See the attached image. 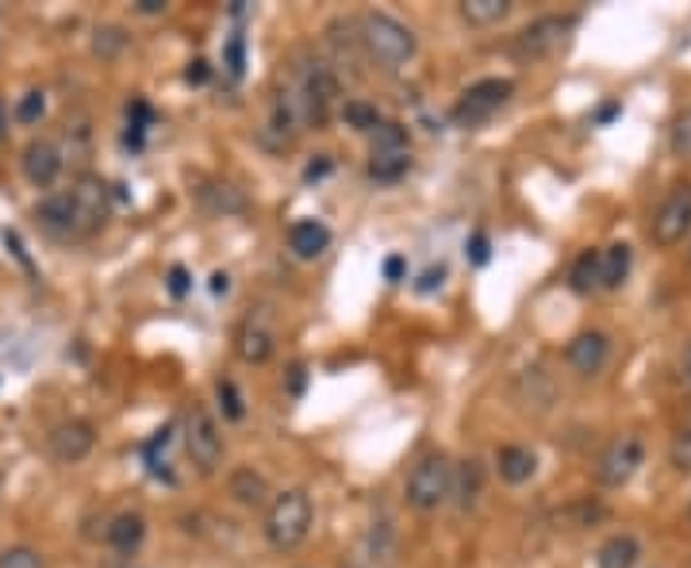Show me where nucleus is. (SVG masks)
I'll use <instances>...</instances> for the list:
<instances>
[{
    "instance_id": "nucleus-1",
    "label": "nucleus",
    "mask_w": 691,
    "mask_h": 568,
    "mask_svg": "<svg viewBox=\"0 0 691 568\" xmlns=\"http://www.w3.org/2000/svg\"><path fill=\"white\" fill-rule=\"evenodd\" d=\"M357 35H361V51L369 54V62H377L380 69L408 66L419 51L415 31L388 12H365L361 20H357Z\"/></svg>"
},
{
    "instance_id": "nucleus-2",
    "label": "nucleus",
    "mask_w": 691,
    "mask_h": 568,
    "mask_svg": "<svg viewBox=\"0 0 691 568\" xmlns=\"http://www.w3.org/2000/svg\"><path fill=\"white\" fill-rule=\"evenodd\" d=\"M261 531H266V542L277 554H292L297 546H304L308 531H312V500H308L300 488H289V492L274 495Z\"/></svg>"
},
{
    "instance_id": "nucleus-3",
    "label": "nucleus",
    "mask_w": 691,
    "mask_h": 568,
    "mask_svg": "<svg viewBox=\"0 0 691 568\" xmlns=\"http://www.w3.org/2000/svg\"><path fill=\"white\" fill-rule=\"evenodd\" d=\"M449 485H454V465L446 454H426L408 472V508L415 511H438L449 500Z\"/></svg>"
},
{
    "instance_id": "nucleus-4",
    "label": "nucleus",
    "mask_w": 691,
    "mask_h": 568,
    "mask_svg": "<svg viewBox=\"0 0 691 568\" xmlns=\"http://www.w3.org/2000/svg\"><path fill=\"white\" fill-rule=\"evenodd\" d=\"M185 454L197 465L200 477H212L223 461V434L204 403H192L185 411Z\"/></svg>"
},
{
    "instance_id": "nucleus-5",
    "label": "nucleus",
    "mask_w": 691,
    "mask_h": 568,
    "mask_svg": "<svg viewBox=\"0 0 691 568\" xmlns=\"http://www.w3.org/2000/svg\"><path fill=\"white\" fill-rule=\"evenodd\" d=\"M511 97H515V85H511L508 77H484V81L469 85V89L461 92V100H457L454 108V123L457 127H480V123L492 120Z\"/></svg>"
},
{
    "instance_id": "nucleus-6",
    "label": "nucleus",
    "mask_w": 691,
    "mask_h": 568,
    "mask_svg": "<svg viewBox=\"0 0 691 568\" xmlns=\"http://www.w3.org/2000/svg\"><path fill=\"white\" fill-rule=\"evenodd\" d=\"M572 27H577L572 15H542V20H534L531 27L519 31L515 43H511V54H515L519 62H542L569 43Z\"/></svg>"
},
{
    "instance_id": "nucleus-7",
    "label": "nucleus",
    "mask_w": 691,
    "mask_h": 568,
    "mask_svg": "<svg viewBox=\"0 0 691 568\" xmlns=\"http://www.w3.org/2000/svg\"><path fill=\"white\" fill-rule=\"evenodd\" d=\"M688 235H691V181H680L672 185V192L661 200V208H657L654 223H649V238H654V246H661V250H672V246H680Z\"/></svg>"
},
{
    "instance_id": "nucleus-8",
    "label": "nucleus",
    "mask_w": 691,
    "mask_h": 568,
    "mask_svg": "<svg viewBox=\"0 0 691 568\" xmlns=\"http://www.w3.org/2000/svg\"><path fill=\"white\" fill-rule=\"evenodd\" d=\"M642 461H646V446H642L638 434H618V438L608 442V449H603L600 461H595V480H600L603 488H623L634 480Z\"/></svg>"
},
{
    "instance_id": "nucleus-9",
    "label": "nucleus",
    "mask_w": 691,
    "mask_h": 568,
    "mask_svg": "<svg viewBox=\"0 0 691 568\" xmlns=\"http://www.w3.org/2000/svg\"><path fill=\"white\" fill-rule=\"evenodd\" d=\"M35 220H38V227H43L51 238H58V243H74V238L92 235L89 223H85V215H81V208H77L74 189L46 197L43 204L35 208Z\"/></svg>"
},
{
    "instance_id": "nucleus-10",
    "label": "nucleus",
    "mask_w": 691,
    "mask_h": 568,
    "mask_svg": "<svg viewBox=\"0 0 691 568\" xmlns=\"http://www.w3.org/2000/svg\"><path fill=\"white\" fill-rule=\"evenodd\" d=\"M92 446H97V426H92L89 419H66V423L54 426L51 438H46L51 457L54 461H62V465L85 461V457L92 454Z\"/></svg>"
},
{
    "instance_id": "nucleus-11",
    "label": "nucleus",
    "mask_w": 691,
    "mask_h": 568,
    "mask_svg": "<svg viewBox=\"0 0 691 568\" xmlns=\"http://www.w3.org/2000/svg\"><path fill=\"white\" fill-rule=\"evenodd\" d=\"M335 97H338V77L331 74L327 66H312L304 77V115L312 127H323L331 115V108H335Z\"/></svg>"
},
{
    "instance_id": "nucleus-12",
    "label": "nucleus",
    "mask_w": 691,
    "mask_h": 568,
    "mask_svg": "<svg viewBox=\"0 0 691 568\" xmlns=\"http://www.w3.org/2000/svg\"><path fill=\"white\" fill-rule=\"evenodd\" d=\"M608 357H611V338L603 331H580L577 338L565 346V361H569V369L580 372V377L603 372Z\"/></svg>"
},
{
    "instance_id": "nucleus-13",
    "label": "nucleus",
    "mask_w": 691,
    "mask_h": 568,
    "mask_svg": "<svg viewBox=\"0 0 691 568\" xmlns=\"http://www.w3.org/2000/svg\"><path fill=\"white\" fill-rule=\"evenodd\" d=\"M277 349V334L274 326L266 323L261 315L243 319V326L235 331V354L243 357L246 365H266Z\"/></svg>"
},
{
    "instance_id": "nucleus-14",
    "label": "nucleus",
    "mask_w": 691,
    "mask_h": 568,
    "mask_svg": "<svg viewBox=\"0 0 691 568\" xmlns=\"http://www.w3.org/2000/svg\"><path fill=\"white\" fill-rule=\"evenodd\" d=\"M20 166H23V177H27L35 189H51L62 174V154L58 146L46 143V138H31V143L23 146Z\"/></svg>"
},
{
    "instance_id": "nucleus-15",
    "label": "nucleus",
    "mask_w": 691,
    "mask_h": 568,
    "mask_svg": "<svg viewBox=\"0 0 691 568\" xmlns=\"http://www.w3.org/2000/svg\"><path fill=\"white\" fill-rule=\"evenodd\" d=\"M515 400H519V408H526V411H549L557 400L554 377H549L546 369H538V365H534V369H523L515 380Z\"/></svg>"
},
{
    "instance_id": "nucleus-16",
    "label": "nucleus",
    "mask_w": 691,
    "mask_h": 568,
    "mask_svg": "<svg viewBox=\"0 0 691 568\" xmlns=\"http://www.w3.org/2000/svg\"><path fill=\"white\" fill-rule=\"evenodd\" d=\"M331 246V231L320 220H297L289 227V250L300 261H315Z\"/></svg>"
},
{
    "instance_id": "nucleus-17",
    "label": "nucleus",
    "mask_w": 691,
    "mask_h": 568,
    "mask_svg": "<svg viewBox=\"0 0 691 568\" xmlns=\"http://www.w3.org/2000/svg\"><path fill=\"white\" fill-rule=\"evenodd\" d=\"M495 469H500L503 485H526L538 472V457L526 446H500L495 449Z\"/></svg>"
},
{
    "instance_id": "nucleus-18",
    "label": "nucleus",
    "mask_w": 691,
    "mask_h": 568,
    "mask_svg": "<svg viewBox=\"0 0 691 568\" xmlns=\"http://www.w3.org/2000/svg\"><path fill=\"white\" fill-rule=\"evenodd\" d=\"M104 538L115 554H135L146 542V519L138 515V511H123V515H115L112 523H108Z\"/></svg>"
},
{
    "instance_id": "nucleus-19",
    "label": "nucleus",
    "mask_w": 691,
    "mask_h": 568,
    "mask_svg": "<svg viewBox=\"0 0 691 568\" xmlns=\"http://www.w3.org/2000/svg\"><path fill=\"white\" fill-rule=\"evenodd\" d=\"M642 546L634 534H611L600 549H595V568H638Z\"/></svg>"
},
{
    "instance_id": "nucleus-20",
    "label": "nucleus",
    "mask_w": 691,
    "mask_h": 568,
    "mask_svg": "<svg viewBox=\"0 0 691 568\" xmlns=\"http://www.w3.org/2000/svg\"><path fill=\"white\" fill-rule=\"evenodd\" d=\"M227 492L235 503H243V508H261L269 495V485L266 477H261L258 469H250V465H243V469H235L227 477Z\"/></svg>"
},
{
    "instance_id": "nucleus-21",
    "label": "nucleus",
    "mask_w": 691,
    "mask_h": 568,
    "mask_svg": "<svg viewBox=\"0 0 691 568\" xmlns=\"http://www.w3.org/2000/svg\"><path fill=\"white\" fill-rule=\"evenodd\" d=\"M480 485H484V469H480L477 457H469V461L454 465V485H449V495H454L457 508H472L480 495Z\"/></svg>"
},
{
    "instance_id": "nucleus-22",
    "label": "nucleus",
    "mask_w": 691,
    "mask_h": 568,
    "mask_svg": "<svg viewBox=\"0 0 691 568\" xmlns=\"http://www.w3.org/2000/svg\"><path fill=\"white\" fill-rule=\"evenodd\" d=\"M631 266H634V254H631V246H626V243H611L608 250H600L603 288H608V292L623 288L626 277H631Z\"/></svg>"
},
{
    "instance_id": "nucleus-23",
    "label": "nucleus",
    "mask_w": 691,
    "mask_h": 568,
    "mask_svg": "<svg viewBox=\"0 0 691 568\" xmlns=\"http://www.w3.org/2000/svg\"><path fill=\"white\" fill-rule=\"evenodd\" d=\"M569 285H572V292H580V296H588V292H595V288H603L600 250H584L577 261H572Z\"/></svg>"
},
{
    "instance_id": "nucleus-24",
    "label": "nucleus",
    "mask_w": 691,
    "mask_h": 568,
    "mask_svg": "<svg viewBox=\"0 0 691 568\" xmlns=\"http://www.w3.org/2000/svg\"><path fill=\"white\" fill-rule=\"evenodd\" d=\"M511 0H461V20L472 27H492V23L508 20Z\"/></svg>"
},
{
    "instance_id": "nucleus-25",
    "label": "nucleus",
    "mask_w": 691,
    "mask_h": 568,
    "mask_svg": "<svg viewBox=\"0 0 691 568\" xmlns=\"http://www.w3.org/2000/svg\"><path fill=\"white\" fill-rule=\"evenodd\" d=\"M408 169H411V154L408 151H403V154H372V158H369V177H372V181H380V185L400 181Z\"/></svg>"
},
{
    "instance_id": "nucleus-26",
    "label": "nucleus",
    "mask_w": 691,
    "mask_h": 568,
    "mask_svg": "<svg viewBox=\"0 0 691 568\" xmlns=\"http://www.w3.org/2000/svg\"><path fill=\"white\" fill-rule=\"evenodd\" d=\"M408 151V127L392 120H380V127L372 131V154H403Z\"/></svg>"
},
{
    "instance_id": "nucleus-27",
    "label": "nucleus",
    "mask_w": 691,
    "mask_h": 568,
    "mask_svg": "<svg viewBox=\"0 0 691 568\" xmlns=\"http://www.w3.org/2000/svg\"><path fill=\"white\" fill-rule=\"evenodd\" d=\"M343 123L346 127H354V131H361V135H372V131L380 127V112L372 104H365V100H346Z\"/></svg>"
},
{
    "instance_id": "nucleus-28",
    "label": "nucleus",
    "mask_w": 691,
    "mask_h": 568,
    "mask_svg": "<svg viewBox=\"0 0 691 568\" xmlns=\"http://www.w3.org/2000/svg\"><path fill=\"white\" fill-rule=\"evenodd\" d=\"M127 46V35H123V27H115V23H104V27L92 31V54L104 62L120 58V51Z\"/></svg>"
},
{
    "instance_id": "nucleus-29",
    "label": "nucleus",
    "mask_w": 691,
    "mask_h": 568,
    "mask_svg": "<svg viewBox=\"0 0 691 568\" xmlns=\"http://www.w3.org/2000/svg\"><path fill=\"white\" fill-rule=\"evenodd\" d=\"M669 151L672 158L680 162H691V104L684 108V112L672 120V131H669Z\"/></svg>"
},
{
    "instance_id": "nucleus-30",
    "label": "nucleus",
    "mask_w": 691,
    "mask_h": 568,
    "mask_svg": "<svg viewBox=\"0 0 691 568\" xmlns=\"http://www.w3.org/2000/svg\"><path fill=\"white\" fill-rule=\"evenodd\" d=\"M215 396H220L223 419H231V423H238V419L246 415V403H243V396H238L235 380H227V377H223L220 385H215Z\"/></svg>"
},
{
    "instance_id": "nucleus-31",
    "label": "nucleus",
    "mask_w": 691,
    "mask_h": 568,
    "mask_svg": "<svg viewBox=\"0 0 691 568\" xmlns=\"http://www.w3.org/2000/svg\"><path fill=\"white\" fill-rule=\"evenodd\" d=\"M669 465H672L677 472H691V426H680V431L672 434Z\"/></svg>"
},
{
    "instance_id": "nucleus-32",
    "label": "nucleus",
    "mask_w": 691,
    "mask_h": 568,
    "mask_svg": "<svg viewBox=\"0 0 691 568\" xmlns=\"http://www.w3.org/2000/svg\"><path fill=\"white\" fill-rule=\"evenodd\" d=\"M0 568H46L43 554L31 546H12L0 554Z\"/></svg>"
},
{
    "instance_id": "nucleus-33",
    "label": "nucleus",
    "mask_w": 691,
    "mask_h": 568,
    "mask_svg": "<svg viewBox=\"0 0 691 568\" xmlns=\"http://www.w3.org/2000/svg\"><path fill=\"white\" fill-rule=\"evenodd\" d=\"M43 112H46V97H43L38 89H31L27 97H23L20 104H15V120L27 123V127H31V123L43 120Z\"/></svg>"
},
{
    "instance_id": "nucleus-34",
    "label": "nucleus",
    "mask_w": 691,
    "mask_h": 568,
    "mask_svg": "<svg viewBox=\"0 0 691 568\" xmlns=\"http://www.w3.org/2000/svg\"><path fill=\"white\" fill-rule=\"evenodd\" d=\"M243 66H246V46H243V35H235L227 43V69L235 77H243Z\"/></svg>"
},
{
    "instance_id": "nucleus-35",
    "label": "nucleus",
    "mask_w": 691,
    "mask_h": 568,
    "mask_svg": "<svg viewBox=\"0 0 691 568\" xmlns=\"http://www.w3.org/2000/svg\"><path fill=\"white\" fill-rule=\"evenodd\" d=\"M442 281H446V269H442V266H431V269H426V274L423 277H419V292H434V288H442Z\"/></svg>"
},
{
    "instance_id": "nucleus-36",
    "label": "nucleus",
    "mask_w": 691,
    "mask_h": 568,
    "mask_svg": "<svg viewBox=\"0 0 691 568\" xmlns=\"http://www.w3.org/2000/svg\"><path fill=\"white\" fill-rule=\"evenodd\" d=\"M169 292H174L177 300H181V296L189 292V274H185V266H174V269H169Z\"/></svg>"
},
{
    "instance_id": "nucleus-37",
    "label": "nucleus",
    "mask_w": 691,
    "mask_h": 568,
    "mask_svg": "<svg viewBox=\"0 0 691 568\" xmlns=\"http://www.w3.org/2000/svg\"><path fill=\"white\" fill-rule=\"evenodd\" d=\"M469 258L477 261V266H484V261H488V238L484 235H472L469 238Z\"/></svg>"
},
{
    "instance_id": "nucleus-38",
    "label": "nucleus",
    "mask_w": 691,
    "mask_h": 568,
    "mask_svg": "<svg viewBox=\"0 0 691 568\" xmlns=\"http://www.w3.org/2000/svg\"><path fill=\"white\" fill-rule=\"evenodd\" d=\"M185 77H189L192 85H204V81H208V62H204V58H197V62L189 66V74H185Z\"/></svg>"
},
{
    "instance_id": "nucleus-39",
    "label": "nucleus",
    "mask_w": 691,
    "mask_h": 568,
    "mask_svg": "<svg viewBox=\"0 0 691 568\" xmlns=\"http://www.w3.org/2000/svg\"><path fill=\"white\" fill-rule=\"evenodd\" d=\"M403 269H408V261H403V258H388L384 261V277H388V281H400Z\"/></svg>"
},
{
    "instance_id": "nucleus-40",
    "label": "nucleus",
    "mask_w": 691,
    "mask_h": 568,
    "mask_svg": "<svg viewBox=\"0 0 691 568\" xmlns=\"http://www.w3.org/2000/svg\"><path fill=\"white\" fill-rule=\"evenodd\" d=\"M135 8H138V12H143V15H158V12H166V0H135Z\"/></svg>"
},
{
    "instance_id": "nucleus-41",
    "label": "nucleus",
    "mask_w": 691,
    "mask_h": 568,
    "mask_svg": "<svg viewBox=\"0 0 691 568\" xmlns=\"http://www.w3.org/2000/svg\"><path fill=\"white\" fill-rule=\"evenodd\" d=\"M327 169H331V162L327 158H320V162H312V166H308V181H315V177H323V174H327Z\"/></svg>"
},
{
    "instance_id": "nucleus-42",
    "label": "nucleus",
    "mask_w": 691,
    "mask_h": 568,
    "mask_svg": "<svg viewBox=\"0 0 691 568\" xmlns=\"http://www.w3.org/2000/svg\"><path fill=\"white\" fill-rule=\"evenodd\" d=\"M212 292H227V274H215L212 277Z\"/></svg>"
},
{
    "instance_id": "nucleus-43",
    "label": "nucleus",
    "mask_w": 691,
    "mask_h": 568,
    "mask_svg": "<svg viewBox=\"0 0 691 568\" xmlns=\"http://www.w3.org/2000/svg\"><path fill=\"white\" fill-rule=\"evenodd\" d=\"M8 138V112H4V104H0V143Z\"/></svg>"
},
{
    "instance_id": "nucleus-44",
    "label": "nucleus",
    "mask_w": 691,
    "mask_h": 568,
    "mask_svg": "<svg viewBox=\"0 0 691 568\" xmlns=\"http://www.w3.org/2000/svg\"><path fill=\"white\" fill-rule=\"evenodd\" d=\"M684 377L691 380V342H688V349H684Z\"/></svg>"
},
{
    "instance_id": "nucleus-45",
    "label": "nucleus",
    "mask_w": 691,
    "mask_h": 568,
    "mask_svg": "<svg viewBox=\"0 0 691 568\" xmlns=\"http://www.w3.org/2000/svg\"><path fill=\"white\" fill-rule=\"evenodd\" d=\"M104 568H123V565H104Z\"/></svg>"
},
{
    "instance_id": "nucleus-46",
    "label": "nucleus",
    "mask_w": 691,
    "mask_h": 568,
    "mask_svg": "<svg viewBox=\"0 0 691 568\" xmlns=\"http://www.w3.org/2000/svg\"><path fill=\"white\" fill-rule=\"evenodd\" d=\"M688 515H691V508H688Z\"/></svg>"
},
{
    "instance_id": "nucleus-47",
    "label": "nucleus",
    "mask_w": 691,
    "mask_h": 568,
    "mask_svg": "<svg viewBox=\"0 0 691 568\" xmlns=\"http://www.w3.org/2000/svg\"><path fill=\"white\" fill-rule=\"evenodd\" d=\"M0 485H4V480H0Z\"/></svg>"
}]
</instances>
